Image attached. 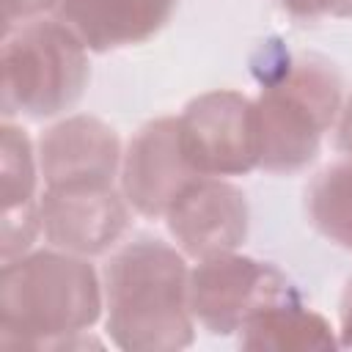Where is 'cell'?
<instances>
[{
  "label": "cell",
  "mask_w": 352,
  "mask_h": 352,
  "mask_svg": "<svg viewBox=\"0 0 352 352\" xmlns=\"http://www.w3.org/2000/svg\"><path fill=\"white\" fill-rule=\"evenodd\" d=\"M176 0H60V22L94 52L140 44L160 33Z\"/></svg>",
  "instance_id": "8fae6325"
},
{
  "label": "cell",
  "mask_w": 352,
  "mask_h": 352,
  "mask_svg": "<svg viewBox=\"0 0 352 352\" xmlns=\"http://www.w3.org/2000/svg\"><path fill=\"white\" fill-rule=\"evenodd\" d=\"M292 297V283L275 267L234 250L201 258L190 272V311L214 336L236 333L258 308Z\"/></svg>",
  "instance_id": "8992f818"
},
{
  "label": "cell",
  "mask_w": 352,
  "mask_h": 352,
  "mask_svg": "<svg viewBox=\"0 0 352 352\" xmlns=\"http://www.w3.org/2000/svg\"><path fill=\"white\" fill-rule=\"evenodd\" d=\"M280 6L302 22H316L322 16H352V0H280Z\"/></svg>",
  "instance_id": "9a60e30c"
},
{
  "label": "cell",
  "mask_w": 352,
  "mask_h": 352,
  "mask_svg": "<svg viewBox=\"0 0 352 352\" xmlns=\"http://www.w3.org/2000/svg\"><path fill=\"white\" fill-rule=\"evenodd\" d=\"M179 143L201 176H236L258 165L256 104L236 91H209L179 116Z\"/></svg>",
  "instance_id": "5b68a950"
},
{
  "label": "cell",
  "mask_w": 352,
  "mask_h": 352,
  "mask_svg": "<svg viewBox=\"0 0 352 352\" xmlns=\"http://www.w3.org/2000/svg\"><path fill=\"white\" fill-rule=\"evenodd\" d=\"M165 217L176 245L201 261L236 250L248 236L250 212L239 187L201 176L179 192Z\"/></svg>",
  "instance_id": "ba28073f"
},
{
  "label": "cell",
  "mask_w": 352,
  "mask_h": 352,
  "mask_svg": "<svg viewBox=\"0 0 352 352\" xmlns=\"http://www.w3.org/2000/svg\"><path fill=\"white\" fill-rule=\"evenodd\" d=\"M60 0H6V30L14 28L16 22H25L47 8H52Z\"/></svg>",
  "instance_id": "2e32d148"
},
{
  "label": "cell",
  "mask_w": 352,
  "mask_h": 352,
  "mask_svg": "<svg viewBox=\"0 0 352 352\" xmlns=\"http://www.w3.org/2000/svg\"><path fill=\"white\" fill-rule=\"evenodd\" d=\"M201 179L184 160L179 143V118L148 121L126 146L121 162L124 198L146 217H160L170 209L179 192Z\"/></svg>",
  "instance_id": "9c48e42d"
},
{
  "label": "cell",
  "mask_w": 352,
  "mask_h": 352,
  "mask_svg": "<svg viewBox=\"0 0 352 352\" xmlns=\"http://www.w3.org/2000/svg\"><path fill=\"white\" fill-rule=\"evenodd\" d=\"M0 173H3V264H6L30 248L41 226L36 206V157L28 135L14 124H3Z\"/></svg>",
  "instance_id": "7c38bea8"
},
{
  "label": "cell",
  "mask_w": 352,
  "mask_h": 352,
  "mask_svg": "<svg viewBox=\"0 0 352 352\" xmlns=\"http://www.w3.org/2000/svg\"><path fill=\"white\" fill-rule=\"evenodd\" d=\"M239 344L245 349H333L336 338L319 314L292 297L258 308L239 327Z\"/></svg>",
  "instance_id": "4fadbf2b"
},
{
  "label": "cell",
  "mask_w": 352,
  "mask_h": 352,
  "mask_svg": "<svg viewBox=\"0 0 352 352\" xmlns=\"http://www.w3.org/2000/svg\"><path fill=\"white\" fill-rule=\"evenodd\" d=\"M305 209L322 236L352 250V160L324 168L311 182Z\"/></svg>",
  "instance_id": "5bb4252c"
},
{
  "label": "cell",
  "mask_w": 352,
  "mask_h": 352,
  "mask_svg": "<svg viewBox=\"0 0 352 352\" xmlns=\"http://www.w3.org/2000/svg\"><path fill=\"white\" fill-rule=\"evenodd\" d=\"M341 344L352 346V280L341 294Z\"/></svg>",
  "instance_id": "ac0fdd59"
},
{
  "label": "cell",
  "mask_w": 352,
  "mask_h": 352,
  "mask_svg": "<svg viewBox=\"0 0 352 352\" xmlns=\"http://www.w3.org/2000/svg\"><path fill=\"white\" fill-rule=\"evenodd\" d=\"M107 333L126 352H173L192 344L190 272L170 245L140 236L104 267Z\"/></svg>",
  "instance_id": "6da1fadb"
},
{
  "label": "cell",
  "mask_w": 352,
  "mask_h": 352,
  "mask_svg": "<svg viewBox=\"0 0 352 352\" xmlns=\"http://www.w3.org/2000/svg\"><path fill=\"white\" fill-rule=\"evenodd\" d=\"M38 217L44 236L77 256L104 253L126 231L129 214L113 182H77L47 187Z\"/></svg>",
  "instance_id": "52a82bcc"
},
{
  "label": "cell",
  "mask_w": 352,
  "mask_h": 352,
  "mask_svg": "<svg viewBox=\"0 0 352 352\" xmlns=\"http://www.w3.org/2000/svg\"><path fill=\"white\" fill-rule=\"evenodd\" d=\"M85 50L60 19L8 28L3 41V116L50 118L69 110L88 85Z\"/></svg>",
  "instance_id": "277c9868"
},
{
  "label": "cell",
  "mask_w": 352,
  "mask_h": 352,
  "mask_svg": "<svg viewBox=\"0 0 352 352\" xmlns=\"http://www.w3.org/2000/svg\"><path fill=\"white\" fill-rule=\"evenodd\" d=\"M121 162L116 132L94 116H72L38 140V168L47 187L113 182Z\"/></svg>",
  "instance_id": "30bf717a"
},
{
  "label": "cell",
  "mask_w": 352,
  "mask_h": 352,
  "mask_svg": "<svg viewBox=\"0 0 352 352\" xmlns=\"http://www.w3.org/2000/svg\"><path fill=\"white\" fill-rule=\"evenodd\" d=\"M104 294L88 261L69 253H33L3 264L0 346H72V336L99 319Z\"/></svg>",
  "instance_id": "7a4b0ae2"
},
{
  "label": "cell",
  "mask_w": 352,
  "mask_h": 352,
  "mask_svg": "<svg viewBox=\"0 0 352 352\" xmlns=\"http://www.w3.org/2000/svg\"><path fill=\"white\" fill-rule=\"evenodd\" d=\"M336 146L341 151L352 154V96L341 107V118H338V129H336Z\"/></svg>",
  "instance_id": "e0dca14e"
},
{
  "label": "cell",
  "mask_w": 352,
  "mask_h": 352,
  "mask_svg": "<svg viewBox=\"0 0 352 352\" xmlns=\"http://www.w3.org/2000/svg\"><path fill=\"white\" fill-rule=\"evenodd\" d=\"M256 104L258 168L294 173L316 160L341 110V80L319 55H300L261 88Z\"/></svg>",
  "instance_id": "3957f363"
}]
</instances>
